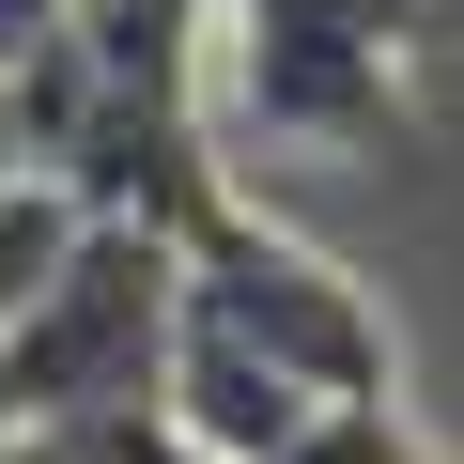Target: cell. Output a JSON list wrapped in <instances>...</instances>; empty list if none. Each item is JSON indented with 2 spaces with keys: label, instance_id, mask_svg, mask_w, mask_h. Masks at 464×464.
Wrapping results in <instances>:
<instances>
[{
  "label": "cell",
  "instance_id": "cell-4",
  "mask_svg": "<svg viewBox=\"0 0 464 464\" xmlns=\"http://www.w3.org/2000/svg\"><path fill=\"white\" fill-rule=\"evenodd\" d=\"M0 186H16V140H0Z\"/></svg>",
  "mask_w": 464,
  "mask_h": 464
},
{
  "label": "cell",
  "instance_id": "cell-1",
  "mask_svg": "<svg viewBox=\"0 0 464 464\" xmlns=\"http://www.w3.org/2000/svg\"><path fill=\"white\" fill-rule=\"evenodd\" d=\"M201 109L232 155H310V170H387L418 140V63L433 0H201Z\"/></svg>",
  "mask_w": 464,
  "mask_h": 464
},
{
  "label": "cell",
  "instance_id": "cell-2",
  "mask_svg": "<svg viewBox=\"0 0 464 464\" xmlns=\"http://www.w3.org/2000/svg\"><path fill=\"white\" fill-rule=\"evenodd\" d=\"M170 279H186V325L232 341L295 418H402V341H387V310L310 248V232H279L248 186L170 232Z\"/></svg>",
  "mask_w": 464,
  "mask_h": 464
},
{
  "label": "cell",
  "instance_id": "cell-3",
  "mask_svg": "<svg viewBox=\"0 0 464 464\" xmlns=\"http://www.w3.org/2000/svg\"><path fill=\"white\" fill-rule=\"evenodd\" d=\"M170 232H124V217H78V248L47 264V295L0 325V418L16 433H63V418H155V372H170Z\"/></svg>",
  "mask_w": 464,
  "mask_h": 464
},
{
  "label": "cell",
  "instance_id": "cell-5",
  "mask_svg": "<svg viewBox=\"0 0 464 464\" xmlns=\"http://www.w3.org/2000/svg\"><path fill=\"white\" fill-rule=\"evenodd\" d=\"M0 449H16V418H0Z\"/></svg>",
  "mask_w": 464,
  "mask_h": 464
}]
</instances>
